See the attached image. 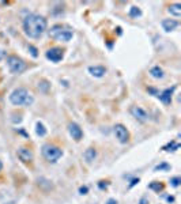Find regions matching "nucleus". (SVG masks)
Returning a JSON list of instances; mask_svg holds the SVG:
<instances>
[{
  "instance_id": "nucleus-1",
  "label": "nucleus",
  "mask_w": 181,
  "mask_h": 204,
  "mask_svg": "<svg viewBox=\"0 0 181 204\" xmlns=\"http://www.w3.org/2000/svg\"><path fill=\"white\" fill-rule=\"evenodd\" d=\"M23 30L30 38H40L46 30V19L38 14H29L23 19Z\"/></svg>"
},
{
  "instance_id": "nucleus-2",
  "label": "nucleus",
  "mask_w": 181,
  "mask_h": 204,
  "mask_svg": "<svg viewBox=\"0 0 181 204\" xmlns=\"http://www.w3.org/2000/svg\"><path fill=\"white\" fill-rule=\"evenodd\" d=\"M33 95L23 87L15 89L10 94V102L15 106H30L33 103Z\"/></svg>"
},
{
  "instance_id": "nucleus-3",
  "label": "nucleus",
  "mask_w": 181,
  "mask_h": 204,
  "mask_svg": "<svg viewBox=\"0 0 181 204\" xmlns=\"http://www.w3.org/2000/svg\"><path fill=\"white\" fill-rule=\"evenodd\" d=\"M49 34H51L52 38H55L56 41H60V42H68L71 41L72 37H74V33L72 30L67 29L62 25H55L49 30Z\"/></svg>"
},
{
  "instance_id": "nucleus-4",
  "label": "nucleus",
  "mask_w": 181,
  "mask_h": 204,
  "mask_svg": "<svg viewBox=\"0 0 181 204\" xmlns=\"http://www.w3.org/2000/svg\"><path fill=\"white\" fill-rule=\"evenodd\" d=\"M42 155L46 161L49 162H57L63 155L62 148H59L57 146H53V144H45L42 146Z\"/></svg>"
},
{
  "instance_id": "nucleus-5",
  "label": "nucleus",
  "mask_w": 181,
  "mask_h": 204,
  "mask_svg": "<svg viewBox=\"0 0 181 204\" xmlns=\"http://www.w3.org/2000/svg\"><path fill=\"white\" fill-rule=\"evenodd\" d=\"M7 67L11 73H22L26 70V63L18 56H8L7 57Z\"/></svg>"
},
{
  "instance_id": "nucleus-6",
  "label": "nucleus",
  "mask_w": 181,
  "mask_h": 204,
  "mask_svg": "<svg viewBox=\"0 0 181 204\" xmlns=\"http://www.w3.org/2000/svg\"><path fill=\"white\" fill-rule=\"evenodd\" d=\"M113 132H114V136L116 139L120 142V143H127L129 140V132L123 124H116L113 128Z\"/></svg>"
},
{
  "instance_id": "nucleus-7",
  "label": "nucleus",
  "mask_w": 181,
  "mask_h": 204,
  "mask_svg": "<svg viewBox=\"0 0 181 204\" xmlns=\"http://www.w3.org/2000/svg\"><path fill=\"white\" fill-rule=\"evenodd\" d=\"M131 114H132L138 121H142V123L147 121L150 118V114L146 112L142 106H132V108H131Z\"/></svg>"
},
{
  "instance_id": "nucleus-8",
  "label": "nucleus",
  "mask_w": 181,
  "mask_h": 204,
  "mask_svg": "<svg viewBox=\"0 0 181 204\" xmlns=\"http://www.w3.org/2000/svg\"><path fill=\"white\" fill-rule=\"evenodd\" d=\"M46 59L53 63H59L63 60V51L60 48H51L46 51Z\"/></svg>"
},
{
  "instance_id": "nucleus-9",
  "label": "nucleus",
  "mask_w": 181,
  "mask_h": 204,
  "mask_svg": "<svg viewBox=\"0 0 181 204\" xmlns=\"http://www.w3.org/2000/svg\"><path fill=\"white\" fill-rule=\"evenodd\" d=\"M68 132L72 136V139H75L76 142L81 140L82 137H83V131H82V128L76 123H70L68 124Z\"/></svg>"
},
{
  "instance_id": "nucleus-10",
  "label": "nucleus",
  "mask_w": 181,
  "mask_h": 204,
  "mask_svg": "<svg viewBox=\"0 0 181 204\" xmlns=\"http://www.w3.org/2000/svg\"><path fill=\"white\" fill-rule=\"evenodd\" d=\"M18 156H19V159L23 161V162H30L33 161V151L30 148H26V147H21L19 150H18Z\"/></svg>"
},
{
  "instance_id": "nucleus-11",
  "label": "nucleus",
  "mask_w": 181,
  "mask_h": 204,
  "mask_svg": "<svg viewBox=\"0 0 181 204\" xmlns=\"http://www.w3.org/2000/svg\"><path fill=\"white\" fill-rule=\"evenodd\" d=\"M174 89L176 87L173 86V87H170V89H166V90H163V91L159 94V99H161L165 105H169L171 102V95H173V91H174Z\"/></svg>"
},
{
  "instance_id": "nucleus-12",
  "label": "nucleus",
  "mask_w": 181,
  "mask_h": 204,
  "mask_svg": "<svg viewBox=\"0 0 181 204\" xmlns=\"http://www.w3.org/2000/svg\"><path fill=\"white\" fill-rule=\"evenodd\" d=\"M89 72H90V75H93L95 78H102L106 73V68L102 67V65H90Z\"/></svg>"
},
{
  "instance_id": "nucleus-13",
  "label": "nucleus",
  "mask_w": 181,
  "mask_h": 204,
  "mask_svg": "<svg viewBox=\"0 0 181 204\" xmlns=\"http://www.w3.org/2000/svg\"><path fill=\"white\" fill-rule=\"evenodd\" d=\"M178 26V22L174 19H163L162 21V27L165 32H173Z\"/></svg>"
},
{
  "instance_id": "nucleus-14",
  "label": "nucleus",
  "mask_w": 181,
  "mask_h": 204,
  "mask_svg": "<svg viewBox=\"0 0 181 204\" xmlns=\"http://www.w3.org/2000/svg\"><path fill=\"white\" fill-rule=\"evenodd\" d=\"M83 158L84 161L87 163H91L95 158H97V151H95V148H93V147H90V148H87V150L84 151L83 154Z\"/></svg>"
},
{
  "instance_id": "nucleus-15",
  "label": "nucleus",
  "mask_w": 181,
  "mask_h": 204,
  "mask_svg": "<svg viewBox=\"0 0 181 204\" xmlns=\"http://www.w3.org/2000/svg\"><path fill=\"white\" fill-rule=\"evenodd\" d=\"M150 75H151L154 79H162V78L165 76L163 70H162L159 65H154V67L150 68Z\"/></svg>"
},
{
  "instance_id": "nucleus-16",
  "label": "nucleus",
  "mask_w": 181,
  "mask_h": 204,
  "mask_svg": "<svg viewBox=\"0 0 181 204\" xmlns=\"http://www.w3.org/2000/svg\"><path fill=\"white\" fill-rule=\"evenodd\" d=\"M169 12H170L173 16L178 18V16L181 15V4H178V3L171 4V6L169 7Z\"/></svg>"
},
{
  "instance_id": "nucleus-17",
  "label": "nucleus",
  "mask_w": 181,
  "mask_h": 204,
  "mask_svg": "<svg viewBox=\"0 0 181 204\" xmlns=\"http://www.w3.org/2000/svg\"><path fill=\"white\" fill-rule=\"evenodd\" d=\"M36 132H37L38 136H45L46 135V128L44 127L42 123H37L36 124Z\"/></svg>"
},
{
  "instance_id": "nucleus-18",
  "label": "nucleus",
  "mask_w": 181,
  "mask_h": 204,
  "mask_svg": "<svg viewBox=\"0 0 181 204\" xmlns=\"http://www.w3.org/2000/svg\"><path fill=\"white\" fill-rule=\"evenodd\" d=\"M129 15L132 16V18H138V16H142V11H140L139 7H131Z\"/></svg>"
},
{
  "instance_id": "nucleus-19",
  "label": "nucleus",
  "mask_w": 181,
  "mask_h": 204,
  "mask_svg": "<svg viewBox=\"0 0 181 204\" xmlns=\"http://www.w3.org/2000/svg\"><path fill=\"white\" fill-rule=\"evenodd\" d=\"M163 188V186H162L161 184H159V182H157V184H155V182H152V184H150V189H155V191H161V189Z\"/></svg>"
},
{
  "instance_id": "nucleus-20",
  "label": "nucleus",
  "mask_w": 181,
  "mask_h": 204,
  "mask_svg": "<svg viewBox=\"0 0 181 204\" xmlns=\"http://www.w3.org/2000/svg\"><path fill=\"white\" fill-rule=\"evenodd\" d=\"M162 169H166V170H169V169H170V166H169L168 163H161V165L155 166V172H158V170H162Z\"/></svg>"
},
{
  "instance_id": "nucleus-21",
  "label": "nucleus",
  "mask_w": 181,
  "mask_h": 204,
  "mask_svg": "<svg viewBox=\"0 0 181 204\" xmlns=\"http://www.w3.org/2000/svg\"><path fill=\"white\" fill-rule=\"evenodd\" d=\"M170 185L171 186H178V185H180V177H173V178L170 180Z\"/></svg>"
},
{
  "instance_id": "nucleus-22",
  "label": "nucleus",
  "mask_w": 181,
  "mask_h": 204,
  "mask_svg": "<svg viewBox=\"0 0 181 204\" xmlns=\"http://www.w3.org/2000/svg\"><path fill=\"white\" fill-rule=\"evenodd\" d=\"M38 87L42 90V91H46V90L49 89V84H48V82H45V80H44V82H41L38 84Z\"/></svg>"
},
{
  "instance_id": "nucleus-23",
  "label": "nucleus",
  "mask_w": 181,
  "mask_h": 204,
  "mask_svg": "<svg viewBox=\"0 0 181 204\" xmlns=\"http://www.w3.org/2000/svg\"><path fill=\"white\" fill-rule=\"evenodd\" d=\"M29 51H30V53H32L33 57H37V56H38V53H37V49L34 48L33 45H29Z\"/></svg>"
},
{
  "instance_id": "nucleus-24",
  "label": "nucleus",
  "mask_w": 181,
  "mask_h": 204,
  "mask_svg": "<svg viewBox=\"0 0 181 204\" xmlns=\"http://www.w3.org/2000/svg\"><path fill=\"white\" fill-rule=\"evenodd\" d=\"M87 191H89V189H87V186H82V188L79 189V192H81L82 194H86V193H87Z\"/></svg>"
},
{
  "instance_id": "nucleus-25",
  "label": "nucleus",
  "mask_w": 181,
  "mask_h": 204,
  "mask_svg": "<svg viewBox=\"0 0 181 204\" xmlns=\"http://www.w3.org/2000/svg\"><path fill=\"white\" fill-rule=\"evenodd\" d=\"M136 182H139V178H135V180H133V181L131 182V185H129V188H132V186L136 184Z\"/></svg>"
},
{
  "instance_id": "nucleus-26",
  "label": "nucleus",
  "mask_w": 181,
  "mask_h": 204,
  "mask_svg": "<svg viewBox=\"0 0 181 204\" xmlns=\"http://www.w3.org/2000/svg\"><path fill=\"white\" fill-rule=\"evenodd\" d=\"M106 204H117V201L114 200V199H109V200H108V203Z\"/></svg>"
},
{
  "instance_id": "nucleus-27",
  "label": "nucleus",
  "mask_w": 181,
  "mask_h": 204,
  "mask_svg": "<svg viewBox=\"0 0 181 204\" xmlns=\"http://www.w3.org/2000/svg\"><path fill=\"white\" fill-rule=\"evenodd\" d=\"M3 57H4V52L1 51V49H0V61L3 60Z\"/></svg>"
},
{
  "instance_id": "nucleus-28",
  "label": "nucleus",
  "mask_w": 181,
  "mask_h": 204,
  "mask_svg": "<svg viewBox=\"0 0 181 204\" xmlns=\"http://www.w3.org/2000/svg\"><path fill=\"white\" fill-rule=\"evenodd\" d=\"M3 169V163H1V161H0V170Z\"/></svg>"
}]
</instances>
